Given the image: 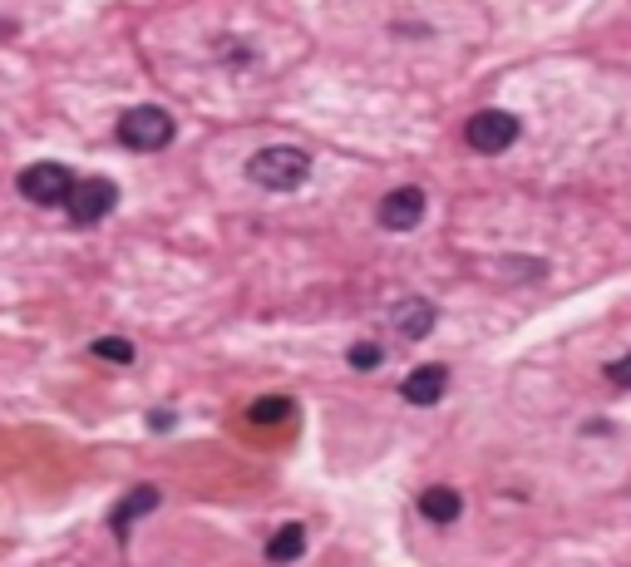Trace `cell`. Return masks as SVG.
Returning <instances> with one entry per match:
<instances>
[{
  "label": "cell",
  "mask_w": 631,
  "mask_h": 567,
  "mask_svg": "<svg viewBox=\"0 0 631 567\" xmlns=\"http://www.w3.org/2000/svg\"><path fill=\"white\" fill-rule=\"evenodd\" d=\"M174 133H178L174 113L158 109V105H139V109H129L119 119V143H124V149L158 153V149H168V143H174Z\"/></svg>",
  "instance_id": "obj_2"
},
{
  "label": "cell",
  "mask_w": 631,
  "mask_h": 567,
  "mask_svg": "<svg viewBox=\"0 0 631 567\" xmlns=\"http://www.w3.org/2000/svg\"><path fill=\"white\" fill-rule=\"evenodd\" d=\"M424 218V192L420 188H395L385 192L381 202V227H390V232H410V227H420Z\"/></svg>",
  "instance_id": "obj_6"
},
{
  "label": "cell",
  "mask_w": 631,
  "mask_h": 567,
  "mask_svg": "<svg viewBox=\"0 0 631 567\" xmlns=\"http://www.w3.org/2000/svg\"><path fill=\"white\" fill-rule=\"evenodd\" d=\"M351 366L355 370H381L385 366V350L375 346V340H361V346H351Z\"/></svg>",
  "instance_id": "obj_14"
},
{
  "label": "cell",
  "mask_w": 631,
  "mask_h": 567,
  "mask_svg": "<svg viewBox=\"0 0 631 567\" xmlns=\"http://www.w3.org/2000/svg\"><path fill=\"white\" fill-rule=\"evenodd\" d=\"M607 380H612V385H622V390H627V385H631V356L612 360V366H607Z\"/></svg>",
  "instance_id": "obj_15"
},
{
  "label": "cell",
  "mask_w": 631,
  "mask_h": 567,
  "mask_svg": "<svg viewBox=\"0 0 631 567\" xmlns=\"http://www.w3.org/2000/svg\"><path fill=\"white\" fill-rule=\"evenodd\" d=\"M444 385H450V370H444V366H420V370H410V376H405L400 395H405L410 405H440Z\"/></svg>",
  "instance_id": "obj_7"
},
{
  "label": "cell",
  "mask_w": 631,
  "mask_h": 567,
  "mask_svg": "<svg viewBox=\"0 0 631 567\" xmlns=\"http://www.w3.org/2000/svg\"><path fill=\"white\" fill-rule=\"evenodd\" d=\"M70 188H75V178H70V168H60V163H36V168L20 173V192H26L30 202H40V208L65 202L70 198Z\"/></svg>",
  "instance_id": "obj_5"
},
{
  "label": "cell",
  "mask_w": 631,
  "mask_h": 567,
  "mask_svg": "<svg viewBox=\"0 0 631 567\" xmlns=\"http://www.w3.org/2000/svg\"><path fill=\"white\" fill-rule=\"evenodd\" d=\"M420 514L430 518V524H454L459 514H464V498L454 489H424L420 494Z\"/></svg>",
  "instance_id": "obj_9"
},
{
  "label": "cell",
  "mask_w": 631,
  "mask_h": 567,
  "mask_svg": "<svg viewBox=\"0 0 631 567\" xmlns=\"http://www.w3.org/2000/svg\"><path fill=\"white\" fill-rule=\"evenodd\" d=\"M306 553V533H302V524H286V528H277L272 533V543H267V563H296Z\"/></svg>",
  "instance_id": "obj_10"
},
{
  "label": "cell",
  "mask_w": 631,
  "mask_h": 567,
  "mask_svg": "<svg viewBox=\"0 0 631 567\" xmlns=\"http://www.w3.org/2000/svg\"><path fill=\"white\" fill-rule=\"evenodd\" d=\"M154 508H158V489H154V484H144V489H134L129 498H124V504L119 508H114V528H129L134 524V518H144V514H154Z\"/></svg>",
  "instance_id": "obj_11"
},
{
  "label": "cell",
  "mask_w": 631,
  "mask_h": 567,
  "mask_svg": "<svg viewBox=\"0 0 631 567\" xmlns=\"http://www.w3.org/2000/svg\"><path fill=\"white\" fill-rule=\"evenodd\" d=\"M395 331L405 336V340H424L434 331V306L430 301H405L395 311Z\"/></svg>",
  "instance_id": "obj_8"
},
{
  "label": "cell",
  "mask_w": 631,
  "mask_h": 567,
  "mask_svg": "<svg viewBox=\"0 0 631 567\" xmlns=\"http://www.w3.org/2000/svg\"><path fill=\"white\" fill-rule=\"evenodd\" d=\"M114 202H119V188L109 183V178H85V183L70 188V198H65V208H70V218L79 227H95L99 218H109Z\"/></svg>",
  "instance_id": "obj_4"
},
{
  "label": "cell",
  "mask_w": 631,
  "mask_h": 567,
  "mask_svg": "<svg viewBox=\"0 0 631 567\" xmlns=\"http://www.w3.org/2000/svg\"><path fill=\"white\" fill-rule=\"evenodd\" d=\"M464 143L474 153H503L509 143H519V119L509 109H484L464 123Z\"/></svg>",
  "instance_id": "obj_3"
},
{
  "label": "cell",
  "mask_w": 631,
  "mask_h": 567,
  "mask_svg": "<svg viewBox=\"0 0 631 567\" xmlns=\"http://www.w3.org/2000/svg\"><path fill=\"white\" fill-rule=\"evenodd\" d=\"M257 425H282V419H292V400L286 395H262V400H252V410H247Z\"/></svg>",
  "instance_id": "obj_12"
},
{
  "label": "cell",
  "mask_w": 631,
  "mask_h": 567,
  "mask_svg": "<svg viewBox=\"0 0 631 567\" xmlns=\"http://www.w3.org/2000/svg\"><path fill=\"white\" fill-rule=\"evenodd\" d=\"M247 178L267 192H292L312 178V158L302 149H262L247 158Z\"/></svg>",
  "instance_id": "obj_1"
},
{
  "label": "cell",
  "mask_w": 631,
  "mask_h": 567,
  "mask_svg": "<svg viewBox=\"0 0 631 567\" xmlns=\"http://www.w3.org/2000/svg\"><path fill=\"white\" fill-rule=\"evenodd\" d=\"M95 356L114 360V366H129V360H134V346H129L124 336H105V340H95Z\"/></svg>",
  "instance_id": "obj_13"
}]
</instances>
